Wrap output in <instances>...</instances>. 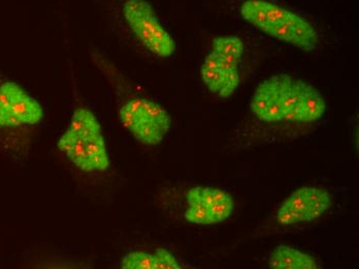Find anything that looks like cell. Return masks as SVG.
<instances>
[{
    "label": "cell",
    "instance_id": "cell-2",
    "mask_svg": "<svg viewBox=\"0 0 359 269\" xmlns=\"http://www.w3.org/2000/svg\"><path fill=\"white\" fill-rule=\"evenodd\" d=\"M242 18L271 38L306 52L316 50L319 34L308 20L269 0H246L241 6Z\"/></svg>",
    "mask_w": 359,
    "mask_h": 269
},
{
    "label": "cell",
    "instance_id": "cell-3",
    "mask_svg": "<svg viewBox=\"0 0 359 269\" xmlns=\"http://www.w3.org/2000/svg\"><path fill=\"white\" fill-rule=\"evenodd\" d=\"M59 150L69 161L87 173L108 170L109 159L102 126L88 108H76L65 134L59 139Z\"/></svg>",
    "mask_w": 359,
    "mask_h": 269
},
{
    "label": "cell",
    "instance_id": "cell-6",
    "mask_svg": "<svg viewBox=\"0 0 359 269\" xmlns=\"http://www.w3.org/2000/svg\"><path fill=\"white\" fill-rule=\"evenodd\" d=\"M184 218L190 224L210 226L231 218L234 199L231 192L214 187H194L187 192Z\"/></svg>",
    "mask_w": 359,
    "mask_h": 269
},
{
    "label": "cell",
    "instance_id": "cell-7",
    "mask_svg": "<svg viewBox=\"0 0 359 269\" xmlns=\"http://www.w3.org/2000/svg\"><path fill=\"white\" fill-rule=\"evenodd\" d=\"M334 197L323 188L304 187L295 190L284 199L276 214V221L281 226H294L313 222L330 211Z\"/></svg>",
    "mask_w": 359,
    "mask_h": 269
},
{
    "label": "cell",
    "instance_id": "cell-12",
    "mask_svg": "<svg viewBox=\"0 0 359 269\" xmlns=\"http://www.w3.org/2000/svg\"><path fill=\"white\" fill-rule=\"evenodd\" d=\"M123 269H156L154 254L144 251H135L124 256L121 261Z\"/></svg>",
    "mask_w": 359,
    "mask_h": 269
},
{
    "label": "cell",
    "instance_id": "cell-9",
    "mask_svg": "<svg viewBox=\"0 0 359 269\" xmlns=\"http://www.w3.org/2000/svg\"><path fill=\"white\" fill-rule=\"evenodd\" d=\"M199 74L205 86L221 98H231L240 85V65L212 51L203 59Z\"/></svg>",
    "mask_w": 359,
    "mask_h": 269
},
{
    "label": "cell",
    "instance_id": "cell-11",
    "mask_svg": "<svg viewBox=\"0 0 359 269\" xmlns=\"http://www.w3.org/2000/svg\"><path fill=\"white\" fill-rule=\"evenodd\" d=\"M244 50V43L236 36H221L212 41L211 51L234 65H241Z\"/></svg>",
    "mask_w": 359,
    "mask_h": 269
},
{
    "label": "cell",
    "instance_id": "cell-4",
    "mask_svg": "<svg viewBox=\"0 0 359 269\" xmlns=\"http://www.w3.org/2000/svg\"><path fill=\"white\" fill-rule=\"evenodd\" d=\"M123 128L144 145H158L172 128V116L158 103L144 98H131L121 107Z\"/></svg>",
    "mask_w": 359,
    "mask_h": 269
},
{
    "label": "cell",
    "instance_id": "cell-5",
    "mask_svg": "<svg viewBox=\"0 0 359 269\" xmlns=\"http://www.w3.org/2000/svg\"><path fill=\"white\" fill-rule=\"evenodd\" d=\"M122 13L133 36L153 55L168 58L176 52V41L147 0H126Z\"/></svg>",
    "mask_w": 359,
    "mask_h": 269
},
{
    "label": "cell",
    "instance_id": "cell-13",
    "mask_svg": "<svg viewBox=\"0 0 359 269\" xmlns=\"http://www.w3.org/2000/svg\"><path fill=\"white\" fill-rule=\"evenodd\" d=\"M156 258V269H180L181 265L174 255L165 249H156L154 251Z\"/></svg>",
    "mask_w": 359,
    "mask_h": 269
},
{
    "label": "cell",
    "instance_id": "cell-1",
    "mask_svg": "<svg viewBox=\"0 0 359 269\" xmlns=\"http://www.w3.org/2000/svg\"><path fill=\"white\" fill-rule=\"evenodd\" d=\"M249 107L252 114L269 124H311L323 117L326 102L320 91L310 83L280 74L257 85Z\"/></svg>",
    "mask_w": 359,
    "mask_h": 269
},
{
    "label": "cell",
    "instance_id": "cell-8",
    "mask_svg": "<svg viewBox=\"0 0 359 269\" xmlns=\"http://www.w3.org/2000/svg\"><path fill=\"white\" fill-rule=\"evenodd\" d=\"M43 116L41 105L18 83L6 81L0 84V129L34 126Z\"/></svg>",
    "mask_w": 359,
    "mask_h": 269
},
{
    "label": "cell",
    "instance_id": "cell-10",
    "mask_svg": "<svg viewBox=\"0 0 359 269\" xmlns=\"http://www.w3.org/2000/svg\"><path fill=\"white\" fill-rule=\"evenodd\" d=\"M269 266L275 269L319 268L312 256L289 246L276 247L269 254Z\"/></svg>",
    "mask_w": 359,
    "mask_h": 269
}]
</instances>
